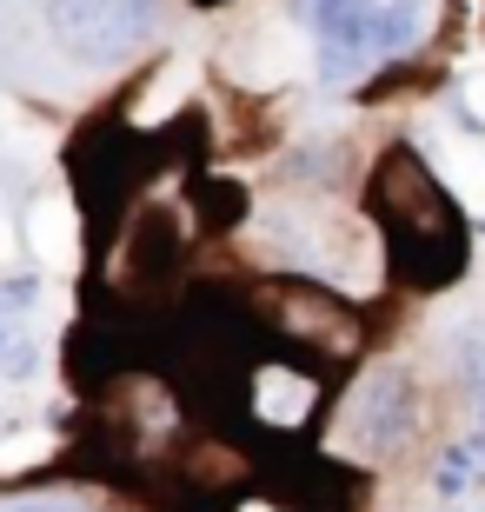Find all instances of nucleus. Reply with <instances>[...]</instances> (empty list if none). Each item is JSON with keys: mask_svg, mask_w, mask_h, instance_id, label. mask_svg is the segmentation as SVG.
Instances as JSON below:
<instances>
[{"mask_svg": "<svg viewBox=\"0 0 485 512\" xmlns=\"http://www.w3.org/2000/svg\"><path fill=\"white\" fill-rule=\"evenodd\" d=\"M366 220L379 227L386 273L412 293H439L466 273V213L439 187V173L419 160V147H386L366 167Z\"/></svg>", "mask_w": 485, "mask_h": 512, "instance_id": "obj_1", "label": "nucleus"}, {"mask_svg": "<svg viewBox=\"0 0 485 512\" xmlns=\"http://www.w3.org/2000/svg\"><path fill=\"white\" fill-rule=\"evenodd\" d=\"M0 512H94L87 499H14V506H0Z\"/></svg>", "mask_w": 485, "mask_h": 512, "instance_id": "obj_10", "label": "nucleus"}, {"mask_svg": "<svg viewBox=\"0 0 485 512\" xmlns=\"http://www.w3.org/2000/svg\"><path fill=\"white\" fill-rule=\"evenodd\" d=\"M452 360H459V386H466V399H472V453L485 459V333H459L452 340Z\"/></svg>", "mask_w": 485, "mask_h": 512, "instance_id": "obj_8", "label": "nucleus"}, {"mask_svg": "<svg viewBox=\"0 0 485 512\" xmlns=\"http://www.w3.org/2000/svg\"><path fill=\"white\" fill-rule=\"evenodd\" d=\"M246 419L260 426V433H306L313 426V413L326 406V386H319V366L306 360V353H293V346H280V353H266V360L246 366Z\"/></svg>", "mask_w": 485, "mask_h": 512, "instance_id": "obj_6", "label": "nucleus"}, {"mask_svg": "<svg viewBox=\"0 0 485 512\" xmlns=\"http://www.w3.org/2000/svg\"><path fill=\"white\" fill-rule=\"evenodd\" d=\"M260 320L273 333V346H293V353H319V360H353L359 340H366V313L353 300H339L326 280L313 273H286V280L266 286Z\"/></svg>", "mask_w": 485, "mask_h": 512, "instance_id": "obj_3", "label": "nucleus"}, {"mask_svg": "<svg viewBox=\"0 0 485 512\" xmlns=\"http://www.w3.org/2000/svg\"><path fill=\"white\" fill-rule=\"evenodd\" d=\"M200 7H220V0H200Z\"/></svg>", "mask_w": 485, "mask_h": 512, "instance_id": "obj_13", "label": "nucleus"}, {"mask_svg": "<svg viewBox=\"0 0 485 512\" xmlns=\"http://www.w3.org/2000/svg\"><path fill=\"white\" fill-rule=\"evenodd\" d=\"M40 7L54 47L80 67H113L140 54L160 27V0H40Z\"/></svg>", "mask_w": 485, "mask_h": 512, "instance_id": "obj_4", "label": "nucleus"}, {"mask_svg": "<svg viewBox=\"0 0 485 512\" xmlns=\"http://www.w3.org/2000/svg\"><path fill=\"white\" fill-rule=\"evenodd\" d=\"M419 426V380L406 360H373L346 393V446L366 459H392Z\"/></svg>", "mask_w": 485, "mask_h": 512, "instance_id": "obj_5", "label": "nucleus"}, {"mask_svg": "<svg viewBox=\"0 0 485 512\" xmlns=\"http://www.w3.org/2000/svg\"><path fill=\"white\" fill-rule=\"evenodd\" d=\"M74 180H80V200L94 213L100 227H113L127 200L140 193V140H133L120 120H100V127L80 133L74 147Z\"/></svg>", "mask_w": 485, "mask_h": 512, "instance_id": "obj_7", "label": "nucleus"}, {"mask_svg": "<svg viewBox=\"0 0 485 512\" xmlns=\"http://www.w3.org/2000/svg\"><path fill=\"white\" fill-rule=\"evenodd\" d=\"M419 20H426L419 0H306V34H313V54H319V80L346 87L366 67L406 54L419 40Z\"/></svg>", "mask_w": 485, "mask_h": 512, "instance_id": "obj_2", "label": "nucleus"}, {"mask_svg": "<svg viewBox=\"0 0 485 512\" xmlns=\"http://www.w3.org/2000/svg\"><path fill=\"white\" fill-rule=\"evenodd\" d=\"M0 306H34V280H7L0 286Z\"/></svg>", "mask_w": 485, "mask_h": 512, "instance_id": "obj_11", "label": "nucleus"}, {"mask_svg": "<svg viewBox=\"0 0 485 512\" xmlns=\"http://www.w3.org/2000/svg\"><path fill=\"white\" fill-rule=\"evenodd\" d=\"M485 473V459L472 453V439H459V446H446V459H439V499H459L472 486V479Z\"/></svg>", "mask_w": 485, "mask_h": 512, "instance_id": "obj_9", "label": "nucleus"}, {"mask_svg": "<svg viewBox=\"0 0 485 512\" xmlns=\"http://www.w3.org/2000/svg\"><path fill=\"white\" fill-rule=\"evenodd\" d=\"M7 346H14V333H7V320H0V360H7Z\"/></svg>", "mask_w": 485, "mask_h": 512, "instance_id": "obj_12", "label": "nucleus"}]
</instances>
